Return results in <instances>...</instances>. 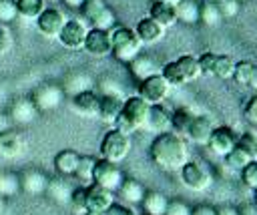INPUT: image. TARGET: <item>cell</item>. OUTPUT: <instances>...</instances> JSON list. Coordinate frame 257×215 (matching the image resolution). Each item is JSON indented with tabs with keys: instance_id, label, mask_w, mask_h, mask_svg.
<instances>
[{
	"instance_id": "6da1fadb",
	"label": "cell",
	"mask_w": 257,
	"mask_h": 215,
	"mask_svg": "<svg viewBox=\"0 0 257 215\" xmlns=\"http://www.w3.org/2000/svg\"><path fill=\"white\" fill-rule=\"evenodd\" d=\"M151 159L163 171H179L189 161L185 139L173 131L159 133L151 143Z\"/></svg>"
},
{
	"instance_id": "7a4b0ae2",
	"label": "cell",
	"mask_w": 257,
	"mask_h": 215,
	"mask_svg": "<svg viewBox=\"0 0 257 215\" xmlns=\"http://www.w3.org/2000/svg\"><path fill=\"white\" fill-rule=\"evenodd\" d=\"M141 50H143V42L135 34V30L124 26H116L110 30V54L118 62L128 64L135 56L141 54Z\"/></svg>"
},
{
	"instance_id": "3957f363",
	"label": "cell",
	"mask_w": 257,
	"mask_h": 215,
	"mask_svg": "<svg viewBox=\"0 0 257 215\" xmlns=\"http://www.w3.org/2000/svg\"><path fill=\"white\" fill-rule=\"evenodd\" d=\"M128 151H131V137L118 133L116 129L108 131L100 141V155H102V159H106L110 163L124 161Z\"/></svg>"
},
{
	"instance_id": "277c9868",
	"label": "cell",
	"mask_w": 257,
	"mask_h": 215,
	"mask_svg": "<svg viewBox=\"0 0 257 215\" xmlns=\"http://www.w3.org/2000/svg\"><path fill=\"white\" fill-rule=\"evenodd\" d=\"M171 90V84L161 72H155L139 82V96L149 104H161Z\"/></svg>"
},
{
	"instance_id": "5b68a950",
	"label": "cell",
	"mask_w": 257,
	"mask_h": 215,
	"mask_svg": "<svg viewBox=\"0 0 257 215\" xmlns=\"http://www.w3.org/2000/svg\"><path fill=\"white\" fill-rule=\"evenodd\" d=\"M122 171L116 167V163H110L106 159H96L94 163V171H92V183L108 189V191H116L118 185L122 183Z\"/></svg>"
},
{
	"instance_id": "8992f818",
	"label": "cell",
	"mask_w": 257,
	"mask_h": 215,
	"mask_svg": "<svg viewBox=\"0 0 257 215\" xmlns=\"http://www.w3.org/2000/svg\"><path fill=\"white\" fill-rule=\"evenodd\" d=\"M181 181L185 187H189L191 191H205L211 185V177L209 173L195 161H187L181 169Z\"/></svg>"
},
{
	"instance_id": "52a82bcc",
	"label": "cell",
	"mask_w": 257,
	"mask_h": 215,
	"mask_svg": "<svg viewBox=\"0 0 257 215\" xmlns=\"http://www.w3.org/2000/svg\"><path fill=\"white\" fill-rule=\"evenodd\" d=\"M86 32H88V28L82 20H66L62 30L58 32V40L62 42V46H66L70 50H78L84 46Z\"/></svg>"
},
{
	"instance_id": "ba28073f",
	"label": "cell",
	"mask_w": 257,
	"mask_h": 215,
	"mask_svg": "<svg viewBox=\"0 0 257 215\" xmlns=\"http://www.w3.org/2000/svg\"><path fill=\"white\" fill-rule=\"evenodd\" d=\"M62 100V90L56 84H40L32 92V104L36 111H52L60 104Z\"/></svg>"
},
{
	"instance_id": "9c48e42d",
	"label": "cell",
	"mask_w": 257,
	"mask_h": 215,
	"mask_svg": "<svg viewBox=\"0 0 257 215\" xmlns=\"http://www.w3.org/2000/svg\"><path fill=\"white\" fill-rule=\"evenodd\" d=\"M64 22H66V18H64V14H62L58 8H44V10L38 14V18H36L38 30H40L44 36H48V38L58 36V32L62 30Z\"/></svg>"
},
{
	"instance_id": "30bf717a",
	"label": "cell",
	"mask_w": 257,
	"mask_h": 215,
	"mask_svg": "<svg viewBox=\"0 0 257 215\" xmlns=\"http://www.w3.org/2000/svg\"><path fill=\"white\" fill-rule=\"evenodd\" d=\"M112 191L92 183L90 187H86V211L88 213H98L102 215L110 205H112Z\"/></svg>"
},
{
	"instance_id": "8fae6325",
	"label": "cell",
	"mask_w": 257,
	"mask_h": 215,
	"mask_svg": "<svg viewBox=\"0 0 257 215\" xmlns=\"http://www.w3.org/2000/svg\"><path fill=\"white\" fill-rule=\"evenodd\" d=\"M82 48L88 54H92V56H106V54H110V30H98V28L88 30Z\"/></svg>"
},
{
	"instance_id": "7c38bea8",
	"label": "cell",
	"mask_w": 257,
	"mask_h": 215,
	"mask_svg": "<svg viewBox=\"0 0 257 215\" xmlns=\"http://www.w3.org/2000/svg\"><path fill=\"white\" fill-rule=\"evenodd\" d=\"M149 109H151V104L145 102V100L137 94V96H128L126 100H122V109H120V113H122L131 123H135V125L141 129V127L147 125Z\"/></svg>"
},
{
	"instance_id": "4fadbf2b",
	"label": "cell",
	"mask_w": 257,
	"mask_h": 215,
	"mask_svg": "<svg viewBox=\"0 0 257 215\" xmlns=\"http://www.w3.org/2000/svg\"><path fill=\"white\" fill-rule=\"evenodd\" d=\"M207 145L213 149V153L225 157V155L237 145V137H235V133H233L229 127H215L213 133H211V137H209V143H207Z\"/></svg>"
},
{
	"instance_id": "5bb4252c",
	"label": "cell",
	"mask_w": 257,
	"mask_h": 215,
	"mask_svg": "<svg viewBox=\"0 0 257 215\" xmlns=\"http://www.w3.org/2000/svg\"><path fill=\"white\" fill-rule=\"evenodd\" d=\"M213 121L207 115H195V119L191 121V125L187 127V137L195 143V145H207L209 137L213 133Z\"/></svg>"
},
{
	"instance_id": "9a60e30c",
	"label": "cell",
	"mask_w": 257,
	"mask_h": 215,
	"mask_svg": "<svg viewBox=\"0 0 257 215\" xmlns=\"http://www.w3.org/2000/svg\"><path fill=\"white\" fill-rule=\"evenodd\" d=\"M18 181H20V189H22L24 193H28V195H40V193H44L46 187H48V177H46L42 171H36V169L24 171V173L18 177Z\"/></svg>"
},
{
	"instance_id": "2e32d148",
	"label": "cell",
	"mask_w": 257,
	"mask_h": 215,
	"mask_svg": "<svg viewBox=\"0 0 257 215\" xmlns=\"http://www.w3.org/2000/svg\"><path fill=\"white\" fill-rule=\"evenodd\" d=\"M135 34L141 38L143 44H155V42H159L165 36V28L157 20H153L151 16H147V18H141L139 20V24L135 28Z\"/></svg>"
},
{
	"instance_id": "e0dca14e",
	"label": "cell",
	"mask_w": 257,
	"mask_h": 215,
	"mask_svg": "<svg viewBox=\"0 0 257 215\" xmlns=\"http://www.w3.org/2000/svg\"><path fill=\"white\" fill-rule=\"evenodd\" d=\"M98 102H100V94H96L90 88H84L72 96L74 109L84 117H94L98 113Z\"/></svg>"
},
{
	"instance_id": "ac0fdd59",
	"label": "cell",
	"mask_w": 257,
	"mask_h": 215,
	"mask_svg": "<svg viewBox=\"0 0 257 215\" xmlns=\"http://www.w3.org/2000/svg\"><path fill=\"white\" fill-rule=\"evenodd\" d=\"M120 109H122V98H120V96H116V94H102V96H100V102H98V113H96V117H98L102 123L112 125L114 119L120 115Z\"/></svg>"
},
{
	"instance_id": "d6986e66",
	"label": "cell",
	"mask_w": 257,
	"mask_h": 215,
	"mask_svg": "<svg viewBox=\"0 0 257 215\" xmlns=\"http://www.w3.org/2000/svg\"><path fill=\"white\" fill-rule=\"evenodd\" d=\"M149 16L153 20H157L163 28H169L177 22V14H175V4L171 2H165V0H155L151 4V10H149Z\"/></svg>"
},
{
	"instance_id": "ffe728a7",
	"label": "cell",
	"mask_w": 257,
	"mask_h": 215,
	"mask_svg": "<svg viewBox=\"0 0 257 215\" xmlns=\"http://www.w3.org/2000/svg\"><path fill=\"white\" fill-rule=\"evenodd\" d=\"M22 151V139L16 131L0 133V159H14Z\"/></svg>"
},
{
	"instance_id": "44dd1931",
	"label": "cell",
	"mask_w": 257,
	"mask_h": 215,
	"mask_svg": "<svg viewBox=\"0 0 257 215\" xmlns=\"http://www.w3.org/2000/svg\"><path fill=\"white\" fill-rule=\"evenodd\" d=\"M147 127L157 133L171 131V113L161 104H151L149 117H147Z\"/></svg>"
},
{
	"instance_id": "7402d4cb",
	"label": "cell",
	"mask_w": 257,
	"mask_h": 215,
	"mask_svg": "<svg viewBox=\"0 0 257 215\" xmlns=\"http://www.w3.org/2000/svg\"><path fill=\"white\" fill-rule=\"evenodd\" d=\"M145 215H165L169 199L159 191H145V197L141 201Z\"/></svg>"
},
{
	"instance_id": "603a6c76",
	"label": "cell",
	"mask_w": 257,
	"mask_h": 215,
	"mask_svg": "<svg viewBox=\"0 0 257 215\" xmlns=\"http://www.w3.org/2000/svg\"><path fill=\"white\" fill-rule=\"evenodd\" d=\"M78 159L80 155L72 149H64L60 151L56 157H54V169L62 175V177H68V175H74L76 171V165H78Z\"/></svg>"
},
{
	"instance_id": "cb8c5ba5",
	"label": "cell",
	"mask_w": 257,
	"mask_h": 215,
	"mask_svg": "<svg viewBox=\"0 0 257 215\" xmlns=\"http://www.w3.org/2000/svg\"><path fill=\"white\" fill-rule=\"evenodd\" d=\"M175 62H177V66H179V70H181V74H183L185 84H187V82L197 80V78L203 74V72H201L199 58H197V56H193V54H183V56H179Z\"/></svg>"
},
{
	"instance_id": "d4e9b609",
	"label": "cell",
	"mask_w": 257,
	"mask_h": 215,
	"mask_svg": "<svg viewBox=\"0 0 257 215\" xmlns=\"http://www.w3.org/2000/svg\"><path fill=\"white\" fill-rule=\"evenodd\" d=\"M128 68H131V74H133L139 82L145 80L147 76H151V74L157 72V66H155L153 58L147 56V54H139V56H135V58L128 62Z\"/></svg>"
},
{
	"instance_id": "484cf974",
	"label": "cell",
	"mask_w": 257,
	"mask_h": 215,
	"mask_svg": "<svg viewBox=\"0 0 257 215\" xmlns=\"http://www.w3.org/2000/svg\"><path fill=\"white\" fill-rule=\"evenodd\" d=\"M233 70H235V60L231 56L225 54H213V62H211V76H217L221 80L233 78Z\"/></svg>"
},
{
	"instance_id": "4316f807",
	"label": "cell",
	"mask_w": 257,
	"mask_h": 215,
	"mask_svg": "<svg viewBox=\"0 0 257 215\" xmlns=\"http://www.w3.org/2000/svg\"><path fill=\"white\" fill-rule=\"evenodd\" d=\"M120 193V197L128 203H141L145 197V187L137 181V179H122V183L116 189Z\"/></svg>"
},
{
	"instance_id": "83f0119b",
	"label": "cell",
	"mask_w": 257,
	"mask_h": 215,
	"mask_svg": "<svg viewBox=\"0 0 257 215\" xmlns=\"http://www.w3.org/2000/svg\"><path fill=\"white\" fill-rule=\"evenodd\" d=\"M177 20L183 24H195L199 22V4L195 0H181L175 4Z\"/></svg>"
},
{
	"instance_id": "f1b7e54d",
	"label": "cell",
	"mask_w": 257,
	"mask_h": 215,
	"mask_svg": "<svg viewBox=\"0 0 257 215\" xmlns=\"http://www.w3.org/2000/svg\"><path fill=\"white\" fill-rule=\"evenodd\" d=\"M195 119V111L191 109V106H181V109H177L173 115H171V129H173V133H177V135H185L187 133V127L191 125V121Z\"/></svg>"
},
{
	"instance_id": "f546056e",
	"label": "cell",
	"mask_w": 257,
	"mask_h": 215,
	"mask_svg": "<svg viewBox=\"0 0 257 215\" xmlns=\"http://www.w3.org/2000/svg\"><path fill=\"white\" fill-rule=\"evenodd\" d=\"M251 161H253V157H251L245 149H241L239 145H235V147L225 155V163H227V167L233 169V171H243Z\"/></svg>"
},
{
	"instance_id": "4dcf8cb0",
	"label": "cell",
	"mask_w": 257,
	"mask_h": 215,
	"mask_svg": "<svg viewBox=\"0 0 257 215\" xmlns=\"http://www.w3.org/2000/svg\"><path fill=\"white\" fill-rule=\"evenodd\" d=\"M12 117H14V121H18V123H30L34 117H36V106L32 104V100H24V98H20V100H16L14 104H12Z\"/></svg>"
},
{
	"instance_id": "1f68e13d",
	"label": "cell",
	"mask_w": 257,
	"mask_h": 215,
	"mask_svg": "<svg viewBox=\"0 0 257 215\" xmlns=\"http://www.w3.org/2000/svg\"><path fill=\"white\" fill-rule=\"evenodd\" d=\"M14 4L18 10V16H24V18H38V14L46 8L44 0H14Z\"/></svg>"
},
{
	"instance_id": "d6a6232c",
	"label": "cell",
	"mask_w": 257,
	"mask_h": 215,
	"mask_svg": "<svg viewBox=\"0 0 257 215\" xmlns=\"http://www.w3.org/2000/svg\"><path fill=\"white\" fill-rule=\"evenodd\" d=\"M221 20H223V18H221V14H219L215 2H209V0H207L205 4L199 6V22H203L205 26H217Z\"/></svg>"
},
{
	"instance_id": "836d02e7",
	"label": "cell",
	"mask_w": 257,
	"mask_h": 215,
	"mask_svg": "<svg viewBox=\"0 0 257 215\" xmlns=\"http://www.w3.org/2000/svg\"><path fill=\"white\" fill-rule=\"evenodd\" d=\"M94 163L96 159L90 157V155H84L78 159V165H76V171H74V177L82 183H90L92 181V171H94Z\"/></svg>"
},
{
	"instance_id": "e575fe53",
	"label": "cell",
	"mask_w": 257,
	"mask_h": 215,
	"mask_svg": "<svg viewBox=\"0 0 257 215\" xmlns=\"http://www.w3.org/2000/svg\"><path fill=\"white\" fill-rule=\"evenodd\" d=\"M90 24H92V28H98V30H112V28L116 26V16H114V12L106 6L104 10H100V12L90 20Z\"/></svg>"
},
{
	"instance_id": "d590c367",
	"label": "cell",
	"mask_w": 257,
	"mask_h": 215,
	"mask_svg": "<svg viewBox=\"0 0 257 215\" xmlns=\"http://www.w3.org/2000/svg\"><path fill=\"white\" fill-rule=\"evenodd\" d=\"M161 74L165 76V80H167L171 86H181V84H185L183 74H181V70H179V66H177L175 60H173V62H167V64L163 66Z\"/></svg>"
},
{
	"instance_id": "8d00e7d4",
	"label": "cell",
	"mask_w": 257,
	"mask_h": 215,
	"mask_svg": "<svg viewBox=\"0 0 257 215\" xmlns=\"http://www.w3.org/2000/svg\"><path fill=\"white\" fill-rule=\"evenodd\" d=\"M68 203L72 205V211L74 213H78V215L86 213V187H78V189L70 191Z\"/></svg>"
},
{
	"instance_id": "74e56055",
	"label": "cell",
	"mask_w": 257,
	"mask_h": 215,
	"mask_svg": "<svg viewBox=\"0 0 257 215\" xmlns=\"http://www.w3.org/2000/svg\"><path fill=\"white\" fill-rule=\"evenodd\" d=\"M46 191H48L50 197H52L54 201H58V203H64V201L70 199V191H68V187H66L62 181H48Z\"/></svg>"
},
{
	"instance_id": "f35d334b",
	"label": "cell",
	"mask_w": 257,
	"mask_h": 215,
	"mask_svg": "<svg viewBox=\"0 0 257 215\" xmlns=\"http://www.w3.org/2000/svg\"><path fill=\"white\" fill-rule=\"evenodd\" d=\"M253 62L249 60H243V62H235V70H233V78L237 84H245L249 82V76H251V70H253Z\"/></svg>"
},
{
	"instance_id": "ab89813d",
	"label": "cell",
	"mask_w": 257,
	"mask_h": 215,
	"mask_svg": "<svg viewBox=\"0 0 257 215\" xmlns=\"http://www.w3.org/2000/svg\"><path fill=\"white\" fill-rule=\"evenodd\" d=\"M16 16H18V10H16L14 0H0V24L6 26L14 22Z\"/></svg>"
},
{
	"instance_id": "60d3db41",
	"label": "cell",
	"mask_w": 257,
	"mask_h": 215,
	"mask_svg": "<svg viewBox=\"0 0 257 215\" xmlns=\"http://www.w3.org/2000/svg\"><path fill=\"white\" fill-rule=\"evenodd\" d=\"M215 6L219 10L221 18H235L239 14V10H241V4L237 0H217Z\"/></svg>"
},
{
	"instance_id": "b9f144b4",
	"label": "cell",
	"mask_w": 257,
	"mask_h": 215,
	"mask_svg": "<svg viewBox=\"0 0 257 215\" xmlns=\"http://www.w3.org/2000/svg\"><path fill=\"white\" fill-rule=\"evenodd\" d=\"M104 8H106V2H104V0H84L78 10H80L82 16L90 22V20H92L100 10H104Z\"/></svg>"
},
{
	"instance_id": "7bdbcfd3",
	"label": "cell",
	"mask_w": 257,
	"mask_h": 215,
	"mask_svg": "<svg viewBox=\"0 0 257 215\" xmlns=\"http://www.w3.org/2000/svg\"><path fill=\"white\" fill-rule=\"evenodd\" d=\"M18 189H20V181H18L16 175H12V173L0 175V193H2V197L4 195H14Z\"/></svg>"
},
{
	"instance_id": "ee69618b",
	"label": "cell",
	"mask_w": 257,
	"mask_h": 215,
	"mask_svg": "<svg viewBox=\"0 0 257 215\" xmlns=\"http://www.w3.org/2000/svg\"><path fill=\"white\" fill-rule=\"evenodd\" d=\"M237 145L245 149L253 157V161H257V135L255 133H243L241 137H237Z\"/></svg>"
},
{
	"instance_id": "f6af8a7d",
	"label": "cell",
	"mask_w": 257,
	"mask_h": 215,
	"mask_svg": "<svg viewBox=\"0 0 257 215\" xmlns=\"http://www.w3.org/2000/svg\"><path fill=\"white\" fill-rule=\"evenodd\" d=\"M241 173V179H243V183L249 187V189H257V161H251L243 171H239Z\"/></svg>"
},
{
	"instance_id": "bcb514c9",
	"label": "cell",
	"mask_w": 257,
	"mask_h": 215,
	"mask_svg": "<svg viewBox=\"0 0 257 215\" xmlns=\"http://www.w3.org/2000/svg\"><path fill=\"white\" fill-rule=\"evenodd\" d=\"M112 127H114V129H116L118 133H122V135H126V137H131L133 133H137V131H139V127H137L135 123H131V121H128V119H126V117H124L122 113H120V115H118V117L114 119V123H112Z\"/></svg>"
},
{
	"instance_id": "7dc6e473",
	"label": "cell",
	"mask_w": 257,
	"mask_h": 215,
	"mask_svg": "<svg viewBox=\"0 0 257 215\" xmlns=\"http://www.w3.org/2000/svg\"><path fill=\"white\" fill-rule=\"evenodd\" d=\"M165 215H191V207L185 201H169Z\"/></svg>"
},
{
	"instance_id": "c3c4849f",
	"label": "cell",
	"mask_w": 257,
	"mask_h": 215,
	"mask_svg": "<svg viewBox=\"0 0 257 215\" xmlns=\"http://www.w3.org/2000/svg\"><path fill=\"white\" fill-rule=\"evenodd\" d=\"M10 46H12V34H10L8 28H4V26L0 24V54L8 52Z\"/></svg>"
},
{
	"instance_id": "681fc988",
	"label": "cell",
	"mask_w": 257,
	"mask_h": 215,
	"mask_svg": "<svg viewBox=\"0 0 257 215\" xmlns=\"http://www.w3.org/2000/svg\"><path fill=\"white\" fill-rule=\"evenodd\" d=\"M245 119L251 125H257V96H253L247 104H245Z\"/></svg>"
},
{
	"instance_id": "f907efd6",
	"label": "cell",
	"mask_w": 257,
	"mask_h": 215,
	"mask_svg": "<svg viewBox=\"0 0 257 215\" xmlns=\"http://www.w3.org/2000/svg\"><path fill=\"white\" fill-rule=\"evenodd\" d=\"M102 215H133V211L128 209V207H124V205H120V203H112Z\"/></svg>"
},
{
	"instance_id": "816d5d0a",
	"label": "cell",
	"mask_w": 257,
	"mask_h": 215,
	"mask_svg": "<svg viewBox=\"0 0 257 215\" xmlns=\"http://www.w3.org/2000/svg\"><path fill=\"white\" fill-rule=\"evenodd\" d=\"M191 215H217V211H215V207L213 205H197V207H193L191 209Z\"/></svg>"
},
{
	"instance_id": "f5cc1de1",
	"label": "cell",
	"mask_w": 257,
	"mask_h": 215,
	"mask_svg": "<svg viewBox=\"0 0 257 215\" xmlns=\"http://www.w3.org/2000/svg\"><path fill=\"white\" fill-rule=\"evenodd\" d=\"M217 215H239L237 207H231V205H221V207H215Z\"/></svg>"
},
{
	"instance_id": "db71d44e",
	"label": "cell",
	"mask_w": 257,
	"mask_h": 215,
	"mask_svg": "<svg viewBox=\"0 0 257 215\" xmlns=\"http://www.w3.org/2000/svg\"><path fill=\"white\" fill-rule=\"evenodd\" d=\"M247 86H249V88H253V90H257V66H253V70H251V76H249V82H247Z\"/></svg>"
},
{
	"instance_id": "11a10c76",
	"label": "cell",
	"mask_w": 257,
	"mask_h": 215,
	"mask_svg": "<svg viewBox=\"0 0 257 215\" xmlns=\"http://www.w3.org/2000/svg\"><path fill=\"white\" fill-rule=\"evenodd\" d=\"M62 2H64L68 8H74V10H76V8H80V6H82V2H84V0H62Z\"/></svg>"
},
{
	"instance_id": "9f6ffc18",
	"label": "cell",
	"mask_w": 257,
	"mask_h": 215,
	"mask_svg": "<svg viewBox=\"0 0 257 215\" xmlns=\"http://www.w3.org/2000/svg\"><path fill=\"white\" fill-rule=\"evenodd\" d=\"M165 2H171V4H177V2H181V0H165Z\"/></svg>"
},
{
	"instance_id": "6f0895ef",
	"label": "cell",
	"mask_w": 257,
	"mask_h": 215,
	"mask_svg": "<svg viewBox=\"0 0 257 215\" xmlns=\"http://www.w3.org/2000/svg\"><path fill=\"white\" fill-rule=\"evenodd\" d=\"M237 2H239V4H245V2H249V0H237Z\"/></svg>"
},
{
	"instance_id": "680465c9",
	"label": "cell",
	"mask_w": 257,
	"mask_h": 215,
	"mask_svg": "<svg viewBox=\"0 0 257 215\" xmlns=\"http://www.w3.org/2000/svg\"><path fill=\"white\" fill-rule=\"evenodd\" d=\"M82 215H98V213H88V211H86V213H82Z\"/></svg>"
},
{
	"instance_id": "91938a15",
	"label": "cell",
	"mask_w": 257,
	"mask_h": 215,
	"mask_svg": "<svg viewBox=\"0 0 257 215\" xmlns=\"http://www.w3.org/2000/svg\"><path fill=\"white\" fill-rule=\"evenodd\" d=\"M0 211H2V193H0Z\"/></svg>"
},
{
	"instance_id": "94428289",
	"label": "cell",
	"mask_w": 257,
	"mask_h": 215,
	"mask_svg": "<svg viewBox=\"0 0 257 215\" xmlns=\"http://www.w3.org/2000/svg\"><path fill=\"white\" fill-rule=\"evenodd\" d=\"M44 2H52V4H54V2H58V0H44Z\"/></svg>"
},
{
	"instance_id": "6125c7cd",
	"label": "cell",
	"mask_w": 257,
	"mask_h": 215,
	"mask_svg": "<svg viewBox=\"0 0 257 215\" xmlns=\"http://www.w3.org/2000/svg\"><path fill=\"white\" fill-rule=\"evenodd\" d=\"M255 191V203H257V189H253Z\"/></svg>"
}]
</instances>
